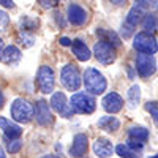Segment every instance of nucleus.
Returning a JSON list of instances; mask_svg holds the SVG:
<instances>
[{
	"label": "nucleus",
	"mask_w": 158,
	"mask_h": 158,
	"mask_svg": "<svg viewBox=\"0 0 158 158\" xmlns=\"http://www.w3.org/2000/svg\"><path fill=\"white\" fill-rule=\"evenodd\" d=\"M84 85L85 90L92 95H101L108 87V81L98 70L95 68H89L84 73Z\"/></svg>",
	"instance_id": "f257e3e1"
},
{
	"label": "nucleus",
	"mask_w": 158,
	"mask_h": 158,
	"mask_svg": "<svg viewBox=\"0 0 158 158\" xmlns=\"http://www.w3.org/2000/svg\"><path fill=\"white\" fill-rule=\"evenodd\" d=\"M70 106L73 112L77 114H92L97 108V101L92 97V94H85V92H77L70 100Z\"/></svg>",
	"instance_id": "f03ea898"
},
{
	"label": "nucleus",
	"mask_w": 158,
	"mask_h": 158,
	"mask_svg": "<svg viewBox=\"0 0 158 158\" xmlns=\"http://www.w3.org/2000/svg\"><path fill=\"white\" fill-rule=\"evenodd\" d=\"M35 114V108L32 104L24 100V98H16L11 104V115L16 122L19 123H27L32 120V117Z\"/></svg>",
	"instance_id": "7ed1b4c3"
},
{
	"label": "nucleus",
	"mask_w": 158,
	"mask_h": 158,
	"mask_svg": "<svg viewBox=\"0 0 158 158\" xmlns=\"http://www.w3.org/2000/svg\"><path fill=\"white\" fill-rule=\"evenodd\" d=\"M36 82L40 87L41 94H52L56 85V76H54V70L48 65H41L38 70V76H36Z\"/></svg>",
	"instance_id": "20e7f679"
},
{
	"label": "nucleus",
	"mask_w": 158,
	"mask_h": 158,
	"mask_svg": "<svg viewBox=\"0 0 158 158\" xmlns=\"http://www.w3.org/2000/svg\"><path fill=\"white\" fill-rule=\"evenodd\" d=\"M133 48L139 52H144V54H155L158 51V43L156 40L152 36V33H147V32H141V33H136L135 36V41H133Z\"/></svg>",
	"instance_id": "39448f33"
},
{
	"label": "nucleus",
	"mask_w": 158,
	"mask_h": 158,
	"mask_svg": "<svg viewBox=\"0 0 158 158\" xmlns=\"http://www.w3.org/2000/svg\"><path fill=\"white\" fill-rule=\"evenodd\" d=\"M60 77H62V84L67 87L70 92H76L82 84V79H81V74H79L77 68L74 65L68 63L67 67H63L62 73H60Z\"/></svg>",
	"instance_id": "423d86ee"
},
{
	"label": "nucleus",
	"mask_w": 158,
	"mask_h": 158,
	"mask_svg": "<svg viewBox=\"0 0 158 158\" xmlns=\"http://www.w3.org/2000/svg\"><path fill=\"white\" fill-rule=\"evenodd\" d=\"M142 15H144V10H142V8H139V6H136V5L128 11V15H127V18H125L123 24H122V29H120V32H122V36H123V38H130L131 35L135 33L136 25L139 24V21H141Z\"/></svg>",
	"instance_id": "0eeeda50"
},
{
	"label": "nucleus",
	"mask_w": 158,
	"mask_h": 158,
	"mask_svg": "<svg viewBox=\"0 0 158 158\" xmlns=\"http://www.w3.org/2000/svg\"><path fill=\"white\" fill-rule=\"evenodd\" d=\"M94 54H95V57H97V60L100 62V63H103V65H109V63H112L114 60H115V57H117V54H115V46H112L111 43H108V41H98V43H95V46H94Z\"/></svg>",
	"instance_id": "6e6552de"
},
{
	"label": "nucleus",
	"mask_w": 158,
	"mask_h": 158,
	"mask_svg": "<svg viewBox=\"0 0 158 158\" xmlns=\"http://www.w3.org/2000/svg\"><path fill=\"white\" fill-rule=\"evenodd\" d=\"M136 70L139 73L141 77H149L155 73L156 70V60L152 54H144V52H141V54H138L136 57Z\"/></svg>",
	"instance_id": "1a4fd4ad"
},
{
	"label": "nucleus",
	"mask_w": 158,
	"mask_h": 158,
	"mask_svg": "<svg viewBox=\"0 0 158 158\" xmlns=\"http://www.w3.org/2000/svg\"><path fill=\"white\" fill-rule=\"evenodd\" d=\"M35 118L41 127H49L54 123V115H52L51 106L44 100H40L35 104Z\"/></svg>",
	"instance_id": "9d476101"
},
{
	"label": "nucleus",
	"mask_w": 158,
	"mask_h": 158,
	"mask_svg": "<svg viewBox=\"0 0 158 158\" xmlns=\"http://www.w3.org/2000/svg\"><path fill=\"white\" fill-rule=\"evenodd\" d=\"M142 150V142L130 139L127 144H118L115 147V152L122 158H139Z\"/></svg>",
	"instance_id": "9b49d317"
},
{
	"label": "nucleus",
	"mask_w": 158,
	"mask_h": 158,
	"mask_svg": "<svg viewBox=\"0 0 158 158\" xmlns=\"http://www.w3.org/2000/svg\"><path fill=\"white\" fill-rule=\"evenodd\" d=\"M51 106H52V109L57 111L59 114H62L63 117H71V114H73L71 106H68V103H67V97H65V94H62V92H56V94L52 95Z\"/></svg>",
	"instance_id": "f8f14e48"
},
{
	"label": "nucleus",
	"mask_w": 158,
	"mask_h": 158,
	"mask_svg": "<svg viewBox=\"0 0 158 158\" xmlns=\"http://www.w3.org/2000/svg\"><path fill=\"white\" fill-rule=\"evenodd\" d=\"M101 104H103V109L106 111V112L115 114V112H118V111L123 108V100H122V97L118 95V94L111 92V94H108L106 97L103 98Z\"/></svg>",
	"instance_id": "ddd939ff"
},
{
	"label": "nucleus",
	"mask_w": 158,
	"mask_h": 158,
	"mask_svg": "<svg viewBox=\"0 0 158 158\" xmlns=\"http://www.w3.org/2000/svg\"><path fill=\"white\" fill-rule=\"evenodd\" d=\"M87 147H89L87 136L82 135V133L76 135L74 139H73L71 147H70V156L71 158H81V156H84L85 152H87Z\"/></svg>",
	"instance_id": "4468645a"
},
{
	"label": "nucleus",
	"mask_w": 158,
	"mask_h": 158,
	"mask_svg": "<svg viewBox=\"0 0 158 158\" xmlns=\"http://www.w3.org/2000/svg\"><path fill=\"white\" fill-rule=\"evenodd\" d=\"M68 21L73 24V25H84L87 21H89V16H87V11L79 6L76 3L70 5L68 6Z\"/></svg>",
	"instance_id": "2eb2a0df"
},
{
	"label": "nucleus",
	"mask_w": 158,
	"mask_h": 158,
	"mask_svg": "<svg viewBox=\"0 0 158 158\" xmlns=\"http://www.w3.org/2000/svg\"><path fill=\"white\" fill-rule=\"evenodd\" d=\"M94 152L98 158H109L114 152V146L112 142L106 138H98L94 142Z\"/></svg>",
	"instance_id": "dca6fc26"
},
{
	"label": "nucleus",
	"mask_w": 158,
	"mask_h": 158,
	"mask_svg": "<svg viewBox=\"0 0 158 158\" xmlns=\"http://www.w3.org/2000/svg\"><path fill=\"white\" fill-rule=\"evenodd\" d=\"M0 128L3 130V135L8 139H19V136L22 135V128L16 123L6 120L5 117H0Z\"/></svg>",
	"instance_id": "f3484780"
},
{
	"label": "nucleus",
	"mask_w": 158,
	"mask_h": 158,
	"mask_svg": "<svg viewBox=\"0 0 158 158\" xmlns=\"http://www.w3.org/2000/svg\"><path fill=\"white\" fill-rule=\"evenodd\" d=\"M71 49H73V54L76 56V59L79 62H87L92 56V52L89 51L85 43H82L81 40H74V41L71 43Z\"/></svg>",
	"instance_id": "a211bd4d"
},
{
	"label": "nucleus",
	"mask_w": 158,
	"mask_h": 158,
	"mask_svg": "<svg viewBox=\"0 0 158 158\" xmlns=\"http://www.w3.org/2000/svg\"><path fill=\"white\" fill-rule=\"evenodd\" d=\"M22 54H21V51L16 48V46H6L3 49V56H2V62H5L6 65H16L19 60H21Z\"/></svg>",
	"instance_id": "6ab92c4d"
},
{
	"label": "nucleus",
	"mask_w": 158,
	"mask_h": 158,
	"mask_svg": "<svg viewBox=\"0 0 158 158\" xmlns=\"http://www.w3.org/2000/svg\"><path fill=\"white\" fill-rule=\"evenodd\" d=\"M128 138L144 144L147 141V138H149V130H146L144 127H131L128 130Z\"/></svg>",
	"instance_id": "aec40b11"
},
{
	"label": "nucleus",
	"mask_w": 158,
	"mask_h": 158,
	"mask_svg": "<svg viewBox=\"0 0 158 158\" xmlns=\"http://www.w3.org/2000/svg\"><path fill=\"white\" fill-rule=\"evenodd\" d=\"M97 35L103 40V41H108L111 43L112 46H120V38L117 36V33H114L112 30H108V29H97Z\"/></svg>",
	"instance_id": "412c9836"
},
{
	"label": "nucleus",
	"mask_w": 158,
	"mask_h": 158,
	"mask_svg": "<svg viewBox=\"0 0 158 158\" xmlns=\"http://www.w3.org/2000/svg\"><path fill=\"white\" fill-rule=\"evenodd\" d=\"M98 127L103 128L104 131H115V130H118V127H120V122L112 115H104L98 120Z\"/></svg>",
	"instance_id": "4be33fe9"
},
{
	"label": "nucleus",
	"mask_w": 158,
	"mask_h": 158,
	"mask_svg": "<svg viewBox=\"0 0 158 158\" xmlns=\"http://www.w3.org/2000/svg\"><path fill=\"white\" fill-rule=\"evenodd\" d=\"M142 27H144V30H146L147 33L156 32V29H158V18L155 15H147L146 18H144Z\"/></svg>",
	"instance_id": "5701e85b"
},
{
	"label": "nucleus",
	"mask_w": 158,
	"mask_h": 158,
	"mask_svg": "<svg viewBox=\"0 0 158 158\" xmlns=\"http://www.w3.org/2000/svg\"><path fill=\"white\" fill-rule=\"evenodd\" d=\"M139 100H141V89L138 85H133L130 90H128V103L131 108H135L139 104Z\"/></svg>",
	"instance_id": "b1692460"
},
{
	"label": "nucleus",
	"mask_w": 158,
	"mask_h": 158,
	"mask_svg": "<svg viewBox=\"0 0 158 158\" xmlns=\"http://www.w3.org/2000/svg\"><path fill=\"white\" fill-rule=\"evenodd\" d=\"M146 111L153 117V122L158 127V103L156 101H147L146 103Z\"/></svg>",
	"instance_id": "393cba45"
},
{
	"label": "nucleus",
	"mask_w": 158,
	"mask_h": 158,
	"mask_svg": "<svg viewBox=\"0 0 158 158\" xmlns=\"http://www.w3.org/2000/svg\"><path fill=\"white\" fill-rule=\"evenodd\" d=\"M136 6L146 10V8H152V10H156L158 11V0H135Z\"/></svg>",
	"instance_id": "a878e982"
},
{
	"label": "nucleus",
	"mask_w": 158,
	"mask_h": 158,
	"mask_svg": "<svg viewBox=\"0 0 158 158\" xmlns=\"http://www.w3.org/2000/svg\"><path fill=\"white\" fill-rule=\"evenodd\" d=\"M22 147V142L19 139H10V142L6 144V149L10 153H18Z\"/></svg>",
	"instance_id": "bb28decb"
},
{
	"label": "nucleus",
	"mask_w": 158,
	"mask_h": 158,
	"mask_svg": "<svg viewBox=\"0 0 158 158\" xmlns=\"http://www.w3.org/2000/svg\"><path fill=\"white\" fill-rule=\"evenodd\" d=\"M8 25H10V16H8V13L3 11V10H0V32H5L8 29Z\"/></svg>",
	"instance_id": "cd10ccee"
},
{
	"label": "nucleus",
	"mask_w": 158,
	"mask_h": 158,
	"mask_svg": "<svg viewBox=\"0 0 158 158\" xmlns=\"http://www.w3.org/2000/svg\"><path fill=\"white\" fill-rule=\"evenodd\" d=\"M38 3L41 5L43 8H54L57 3H59V0H38Z\"/></svg>",
	"instance_id": "c85d7f7f"
},
{
	"label": "nucleus",
	"mask_w": 158,
	"mask_h": 158,
	"mask_svg": "<svg viewBox=\"0 0 158 158\" xmlns=\"http://www.w3.org/2000/svg\"><path fill=\"white\" fill-rule=\"evenodd\" d=\"M21 38L24 40V44H25V46H32V44L35 43V38H33L32 35H27L25 32H24V33H21Z\"/></svg>",
	"instance_id": "c756f323"
},
{
	"label": "nucleus",
	"mask_w": 158,
	"mask_h": 158,
	"mask_svg": "<svg viewBox=\"0 0 158 158\" xmlns=\"http://www.w3.org/2000/svg\"><path fill=\"white\" fill-rule=\"evenodd\" d=\"M0 5L5 8H15V2L13 0H0Z\"/></svg>",
	"instance_id": "7c9ffc66"
},
{
	"label": "nucleus",
	"mask_w": 158,
	"mask_h": 158,
	"mask_svg": "<svg viewBox=\"0 0 158 158\" xmlns=\"http://www.w3.org/2000/svg\"><path fill=\"white\" fill-rule=\"evenodd\" d=\"M71 43H73V41H71L70 38H67V36L60 38V44H62V46H71Z\"/></svg>",
	"instance_id": "2f4dec72"
},
{
	"label": "nucleus",
	"mask_w": 158,
	"mask_h": 158,
	"mask_svg": "<svg viewBox=\"0 0 158 158\" xmlns=\"http://www.w3.org/2000/svg\"><path fill=\"white\" fill-rule=\"evenodd\" d=\"M111 2H112L114 5H125L127 0H111Z\"/></svg>",
	"instance_id": "473e14b6"
},
{
	"label": "nucleus",
	"mask_w": 158,
	"mask_h": 158,
	"mask_svg": "<svg viewBox=\"0 0 158 158\" xmlns=\"http://www.w3.org/2000/svg\"><path fill=\"white\" fill-rule=\"evenodd\" d=\"M3 41H2V38H0V60H2V56H3Z\"/></svg>",
	"instance_id": "72a5a7b5"
},
{
	"label": "nucleus",
	"mask_w": 158,
	"mask_h": 158,
	"mask_svg": "<svg viewBox=\"0 0 158 158\" xmlns=\"http://www.w3.org/2000/svg\"><path fill=\"white\" fill-rule=\"evenodd\" d=\"M3 104H5V97H3V94H2V92H0V108H2Z\"/></svg>",
	"instance_id": "f704fd0d"
},
{
	"label": "nucleus",
	"mask_w": 158,
	"mask_h": 158,
	"mask_svg": "<svg viewBox=\"0 0 158 158\" xmlns=\"http://www.w3.org/2000/svg\"><path fill=\"white\" fill-rule=\"evenodd\" d=\"M0 158H6V155H5V150L0 147Z\"/></svg>",
	"instance_id": "c9c22d12"
},
{
	"label": "nucleus",
	"mask_w": 158,
	"mask_h": 158,
	"mask_svg": "<svg viewBox=\"0 0 158 158\" xmlns=\"http://www.w3.org/2000/svg\"><path fill=\"white\" fill-rule=\"evenodd\" d=\"M44 158H59V156H57V155H46Z\"/></svg>",
	"instance_id": "e433bc0d"
},
{
	"label": "nucleus",
	"mask_w": 158,
	"mask_h": 158,
	"mask_svg": "<svg viewBox=\"0 0 158 158\" xmlns=\"http://www.w3.org/2000/svg\"><path fill=\"white\" fill-rule=\"evenodd\" d=\"M152 158H158V153H156V155H155V156H152Z\"/></svg>",
	"instance_id": "4c0bfd02"
}]
</instances>
